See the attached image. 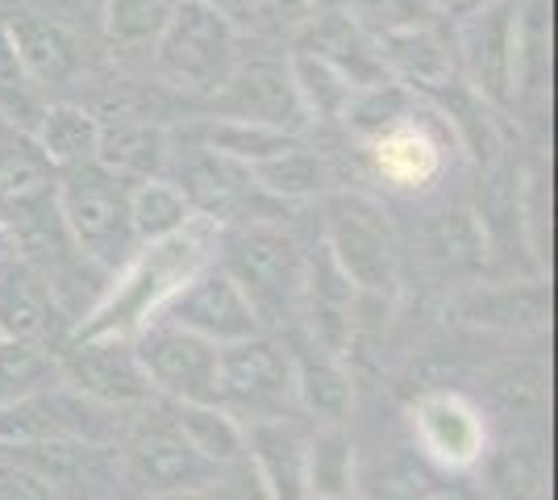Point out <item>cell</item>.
<instances>
[{
  "mask_svg": "<svg viewBox=\"0 0 558 500\" xmlns=\"http://www.w3.org/2000/svg\"><path fill=\"white\" fill-rule=\"evenodd\" d=\"M213 246H217V221L201 214L167 239L142 242L138 251L117 267L113 288L75 326V333H125V338H134L146 321H155L163 313V305L184 288V280H192L209 263Z\"/></svg>",
  "mask_w": 558,
  "mask_h": 500,
  "instance_id": "cell-1",
  "label": "cell"
},
{
  "mask_svg": "<svg viewBox=\"0 0 558 500\" xmlns=\"http://www.w3.org/2000/svg\"><path fill=\"white\" fill-rule=\"evenodd\" d=\"M130 188L134 184L100 159L54 175V214L75 251L105 271H117L142 246L130 217Z\"/></svg>",
  "mask_w": 558,
  "mask_h": 500,
  "instance_id": "cell-2",
  "label": "cell"
},
{
  "mask_svg": "<svg viewBox=\"0 0 558 500\" xmlns=\"http://www.w3.org/2000/svg\"><path fill=\"white\" fill-rule=\"evenodd\" d=\"M221 246H226L221 271L242 288V296L251 301L263 326H283L301 317V305L308 296L304 292L308 263L292 234H283L279 225H267V221H242L233 234L221 239Z\"/></svg>",
  "mask_w": 558,
  "mask_h": 500,
  "instance_id": "cell-3",
  "label": "cell"
},
{
  "mask_svg": "<svg viewBox=\"0 0 558 500\" xmlns=\"http://www.w3.org/2000/svg\"><path fill=\"white\" fill-rule=\"evenodd\" d=\"M150 54L171 88L213 96L233 72V63L242 59L238 22H230L226 13H217L201 0H180Z\"/></svg>",
  "mask_w": 558,
  "mask_h": 500,
  "instance_id": "cell-4",
  "label": "cell"
},
{
  "mask_svg": "<svg viewBox=\"0 0 558 500\" xmlns=\"http://www.w3.org/2000/svg\"><path fill=\"white\" fill-rule=\"evenodd\" d=\"M326 259L359 292H388L396 284L400 242L372 196L333 192L326 200Z\"/></svg>",
  "mask_w": 558,
  "mask_h": 500,
  "instance_id": "cell-5",
  "label": "cell"
},
{
  "mask_svg": "<svg viewBox=\"0 0 558 500\" xmlns=\"http://www.w3.org/2000/svg\"><path fill=\"white\" fill-rule=\"evenodd\" d=\"M296 367L271 338H242L217 346V405L233 413L242 426L279 417L296 408Z\"/></svg>",
  "mask_w": 558,
  "mask_h": 500,
  "instance_id": "cell-6",
  "label": "cell"
},
{
  "mask_svg": "<svg viewBox=\"0 0 558 500\" xmlns=\"http://www.w3.org/2000/svg\"><path fill=\"white\" fill-rule=\"evenodd\" d=\"M134 351L155 392L187 405H217V346L180 330L175 321H146L134 333Z\"/></svg>",
  "mask_w": 558,
  "mask_h": 500,
  "instance_id": "cell-7",
  "label": "cell"
},
{
  "mask_svg": "<svg viewBox=\"0 0 558 500\" xmlns=\"http://www.w3.org/2000/svg\"><path fill=\"white\" fill-rule=\"evenodd\" d=\"M59 380L113 408L150 405L159 397L125 333H75L59 358Z\"/></svg>",
  "mask_w": 558,
  "mask_h": 500,
  "instance_id": "cell-8",
  "label": "cell"
},
{
  "mask_svg": "<svg viewBox=\"0 0 558 500\" xmlns=\"http://www.w3.org/2000/svg\"><path fill=\"white\" fill-rule=\"evenodd\" d=\"M159 317L175 321L180 330L196 333L213 346H230V342L263 333V321L251 309V301L217 263H205L192 280H184V288L167 301Z\"/></svg>",
  "mask_w": 558,
  "mask_h": 500,
  "instance_id": "cell-9",
  "label": "cell"
},
{
  "mask_svg": "<svg viewBox=\"0 0 558 500\" xmlns=\"http://www.w3.org/2000/svg\"><path fill=\"white\" fill-rule=\"evenodd\" d=\"M121 463H125V476L146 497H196L217 476V467L187 447V438L171 426V417L159 426L134 429L121 447Z\"/></svg>",
  "mask_w": 558,
  "mask_h": 500,
  "instance_id": "cell-10",
  "label": "cell"
},
{
  "mask_svg": "<svg viewBox=\"0 0 558 500\" xmlns=\"http://www.w3.org/2000/svg\"><path fill=\"white\" fill-rule=\"evenodd\" d=\"M363 155L384 188L409 192V196L434 188V180L446 171V143L438 134V121L425 118L421 105L392 121L388 130L363 138Z\"/></svg>",
  "mask_w": 558,
  "mask_h": 500,
  "instance_id": "cell-11",
  "label": "cell"
},
{
  "mask_svg": "<svg viewBox=\"0 0 558 500\" xmlns=\"http://www.w3.org/2000/svg\"><path fill=\"white\" fill-rule=\"evenodd\" d=\"M213 100H217L221 118L258 121V125L288 130V134H301L308 125L292 72H288V59H271V54L238 59L226 84L213 93Z\"/></svg>",
  "mask_w": 558,
  "mask_h": 500,
  "instance_id": "cell-12",
  "label": "cell"
},
{
  "mask_svg": "<svg viewBox=\"0 0 558 500\" xmlns=\"http://www.w3.org/2000/svg\"><path fill=\"white\" fill-rule=\"evenodd\" d=\"M512 38H517V4L512 0L475 4L454 29V50H459L463 72L492 100H505L512 93Z\"/></svg>",
  "mask_w": 558,
  "mask_h": 500,
  "instance_id": "cell-13",
  "label": "cell"
},
{
  "mask_svg": "<svg viewBox=\"0 0 558 500\" xmlns=\"http://www.w3.org/2000/svg\"><path fill=\"white\" fill-rule=\"evenodd\" d=\"M413 438L434 463L454 467V472L475 467L488 451V429H484L480 408L471 405L466 397H459V392H446V388L417 397V405H413Z\"/></svg>",
  "mask_w": 558,
  "mask_h": 500,
  "instance_id": "cell-14",
  "label": "cell"
},
{
  "mask_svg": "<svg viewBox=\"0 0 558 500\" xmlns=\"http://www.w3.org/2000/svg\"><path fill=\"white\" fill-rule=\"evenodd\" d=\"M175 184L184 188L192 209L201 217H209V221H233V217L242 221L251 196H267L255 184L251 167L196 143H187V155L184 163H180V180Z\"/></svg>",
  "mask_w": 558,
  "mask_h": 500,
  "instance_id": "cell-15",
  "label": "cell"
},
{
  "mask_svg": "<svg viewBox=\"0 0 558 500\" xmlns=\"http://www.w3.org/2000/svg\"><path fill=\"white\" fill-rule=\"evenodd\" d=\"M246 434V459L258 472L263 488L271 500H304L308 484H304V463H308V434L296 426V417L279 413V417H263L242 426Z\"/></svg>",
  "mask_w": 558,
  "mask_h": 500,
  "instance_id": "cell-16",
  "label": "cell"
},
{
  "mask_svg": "<svg viewBox=\"0 0 558 500\" xmlns=\"http://www.w3.org/2000/svg\"><path fill=\"white\" fill-rule=\"evenodd\" d=\"M59 333V305L47 276H38L22 255L0 263V338L43 342Z\"/></svg>",
  "mask_w": 558,
  "mask_h": 500,
  "instance_id": "cell-17",
  "label": "cell"
},
{
  "mask_svg": "<svg viewBox=\"0 0 558 500\" xmlns=\"http://www.w3.org/2000/svg\"><path fill=\"white\" fill-rule=\"evenodd\" d=\"M4 34L13 38V47L22 54V63L43 88H59L75 80L80 72V42L63 22L43 17V13H9L0 17Z\"/></svg>",
  "mask_w": 558,
  "mask_h": 500,
  "instance_id": "cell-18",
  "label": "cell"
},
{
  "mask_svg": "<svg viewBox=\"0 0 558 500\" xmlns=\"http://www.w3.org/2000/svg\"><path fill=\"white\" fill-rule=\"evenodd\" d=\"M100 130L105 125L93 109L59 100V105H47V113L38 121V130L29 134V143L54 171H68V167L100 159Z\"/></svg>",
  "mask_w": 558,
  "mask_h": 500,
  "instance_id": "cell-19",
  "label": "cell"
},
{
  "mask_svg": "<svg viewBox=\"0 0 558 500\" xmlns=\"http://www.w3.org/2000/svg\"><path fill=\"white\" fill-rule=\"evenodd\" d=\"M54 167L38 155V150H25V155H4L0 159V217L13 225H34L43 221L47 209H54ZM17 234V230H13Z\"/></svg>",
  "mask_w": 558,
  "mask_h": 500,
  "instance_id": "cell-20",
  "label": "cell"
},
{
  "mask_svg": "<svg viewBox=\"0 0 558 500\" xmlns=\"http://www.w3.org/2000/svg\"><path fill=\"white\" fill-rule=\"evenodd\" d=\"M187 143L209 146V150L226 155V159H238V163L255 167V163H263V159H271V155H283L288 146H296L301 143V134L271 130V125H258V121L221 118V113H213V118H205L192 134H187Z\"/></svg>",
  "mask_w": 558,
  "mask_h": 500,
  "instance_id": "cell-21",
  "label": "cell"
},
{
  "mask_svg": "<svg viewBox=\"0 0 558 500\" xmlns=\"http://www.w3.org/2000/svg\"><path fill=\"white\" fill-rule=\"evenodd\" d=\"M171 426L187 438V447L209 459L213 467L238 463L246 454V434L242 422L226 413L221 405H187V401H171Z\"/></svg>",
  "mask_w": 558,
  "mask_h": 500,
  "instance_id": "cell-22",
  "label": "cell"
},
{
  "mask_svg": "<svg viewBox=\"0 0 558 500\" xmlns=\"http://www.w3.org/2000/svg\"><path fill=\"white\" fill-rule=\"evenodd\" d=\"M288 72L301 96V109L308 121H342L350 96H354V80L347 72H338L329 59L313 54V50H292L288 54Z\"/></svg>",
  "mask_w": 558,
  "mask_h": 500,
  "instance_id": "cell-23",
  "label": "cell"
},
{
  "mask_svg": "<svg viewBox=\"0 0 558 500\" xmlns=\"http://www.w3.org/2000/svg\"><path fill=\"white\" fill-rule=\"evenodd\" d=\"M130 217H134V234L138 242H159L175 230H184L187 221L196 217L192 200L175 180L163 175H146L130 188Z\"/></svg>",
  "mask_w": 558,
  "mask_h": 500,
  "instance_id": "cell-24",
  "label": "cell"
},
{
  "mask_svg": "<svg viewBox=\"0 0 558 500\" xmlns=\"http://www.w3.org/2000/svg\"><path fill=\"white\" fill-rule=\"evenodd\" d=\"M59 380V355L43 342L0 338V413Z\"/></svg>",
  "mask_w": 558,
  "mask_h": 500,
  "instance_id": "cell-25",
  "label": "cell"
},
{
  "mask_svg": "<svg viewBox=\"0 0 558 500\" xmlns=\"http://www.w3.org/2000/svg\"><path fill=\"white\" fill-rule=\"evenodd\" d=\"M47 88L29 75V68H25L17 47H13V38L0 25V121L29 138L38 130L43 113H47Z\"/></svg>",
  "mask_w": 558,
  "mask_h": 500,
  "instance_id": "cell-26",
  "label": "cell"
},
{
  "mask_svg": "<svg viewBox=\"0 0 558 500\" xmlns=\"http://www.w3.org/2000/svg\"><path fill=\"white\" fill-rule=\"evenodd\" d=\"M308 497L350 500L354 484V447L342 426H317L308 434V463H304Z\"/></svg>",
  "mask_w": 558,
  "mask_h": 500,
  "instance_id": "cell-27",
  "label": "cell"
},
{
  "mask_svg": "<svg viewBox=\"0 0 558 500\" xmlns=\"http://www.w3.org/2000/svg\"><path fill=\"white\" fill-rule=\"evenodd\" d=\"M292 367H296V383H292L296 408H304L317 426H342L354 405L347 371L329 358H308V363H292Z\"/></svg>",
  "mask_w": 558,
  "mask_h": 500,
  "instance_id": "cell-28",
  "label": "cell"
},
{
  "mask_svg": "<svg viewBox=\"0 0 558 500\" xmlns=\"http://www.w3.org/2000/svg\"><path fill=\"white\" fill-rule=\"evenodd\" d=\"M180 0H105L100 22L113 47L125 50H150L167 29L171 13Z\"/></svg>",
  "mask_w": 558,
  "mask_h": 500,
  "instance_id": "cell-29",
  "label": "cell"
},
{
  "mask_svg": "<svg viewBox=\"0 0 558 500\" xmlns=\"http://www.w3.org/2000/svg\"><path fill=\"white\" fill-rule=\"evenodd\" d=\"M167 159V143L159 130L150 125H117V130H100V163L113 167L125 180H146L159 175Z\"/></svg>",
  "mask_w": 558,
  "mask_h": 500,
  "instance_id": "cell-30",
  "label": "cell"
},
{
  "mask_svg": "<svg viewBox=\"0 0 558 500\" xmlns=\"http://www.w3.org/2000/svg\"><path fill=\"white\" fill-rule=\"evenodd\" d=\"M251 175H255V184L267 196H276V200H304V196H317L322 192V163H317V155L308 150L304 143L288 146L283 155H271V159H263V163L251 167Z\"/></svg>",
  "mask_w": 558,
  "mask_h": 500,
  "instance_id": "cell-31",
  "label": "cell"
},
{
  "mask_svg": "<svg viewBox=\"0 0 558 500\" xmlns=\"http://www.w3.org/2000/svg\"><path fill=\"white\" fill-rule=\"evenodd\" d=\"M488 488L496 500H537L546 488V454L534 442H509L492 454Z\"/></svg>",
  "mask_w": 558,
  "mask_h": 500,
  "instance_id": "cell-32",
  "label": "cell"
},
{
  "mask_svg": "<svg viewBox=\"0 0 558 500\" xmlns=\"http://www.w3.org/2000/svg\"><path fill=\"white\" fill-rule=\"evenodd\" d=\"M342 13L363 34H372L375 42H384V38H400V34L434 25L438 4L434 0H347Z\"/></svg>",
  "mask_w": 558,
  "mask_h": 500,
  "instance_id": "cell-33",
  "label": "cell"
},
{
  "mask_svg": "<svg viewBox=\"0 0 558 500\" xmlns=\"http://www.w3.org/2000/svg\"><path fill=\"white\" fill-rule=\"evenodd\" d=\"M488 397L492 405L509 408V413H537L550 397V376H546V367H537L530 358L500 363L488 371Z\"/></svg>",
  "mask_w": 558,
  "mask_h": 500,
  "instance_id": "cell-34",
  "label": "cell"
},
{
  "mask_svg": "<svg viewBox=\"0 0 558 500\" xmlns=\"http://www.w3.org/2000/svg\"><path fill=\"white\" fill-rule=\"evenodd\" d=\"M0 500H71V492L29 454L0 447Z\"/></svg>",
  "mask_w": 558,
  "mask_h": 500,
  "instance_id": "cell-35",
  "label": "cell"
},
{
  "mask_svg": "<svg viewBox=\"0 0 558 500\" xmlns=\"http://www.w3.org/2000/svg\"><path fill=\"white\" fill-rule=\"evenodd\" d=\"M201 4H209V9H217V13H226L230 22H242V17L255 9V0H201Z\"/></svg>",
  "mask_w": 558,
  "mask_h": 500,
  "instance_id": "cell-36",
  "label": "cell"
},
{
  "mask_svg": "<svg viewBox=\"0 0 558 500\" xmlns=\"http://www.w3.org/2000/svg\"><path fill=\"white\" fill-rule=\"evenodd\" d=\"M13 255H22V239H17V234H13V225L0 217V263L13 259Z\"/></svg>",
  "mask_w": 558,
  "mask_h": 500,
  "instance_id": "cell-37",
  "label": "cell"
},
{
  "mask_svg": "<svg viewBox=\"0 0 558 500\" xmlns=\"http://www.w3.org/2000/svg\"><path fill=\"white\" fill-rule=\"evenodd\" d=\"M150 500H187V497H150Z\"/></svg>",
  "mask_w": 558,
  "mask_h": 500,
  "instance_id": "cell-38",
  "label": "cell"
},
{
  "mask_svg": "<svg viewBox=\"0 0 558 500\" xmlns=\"http://www.w3.org/2000/svg\"><path fill=\"white\" fill-rule=\"evenodd\" d=\"M429 500H459V497H429Z\"/></svg>",
  "mask_w": 558,
  "mask_h": 500,
  "instance_id": "cell-39",
  "label": "cell"
},
{
  "mask_svg": "<svg viewBox=\"0 0 558 500\" xmlns=\"http://www.w3.org/2000/svg\"><path fill=\"white\" fill-rule=\"evenodd\" d=\"M434 4H450V0H434Z\"/></svg>",
  "mask_w": 558,
  "mask_h": 500,
  "instance_id": "cell-40",
  "label": "cell"
}]
</instances>
